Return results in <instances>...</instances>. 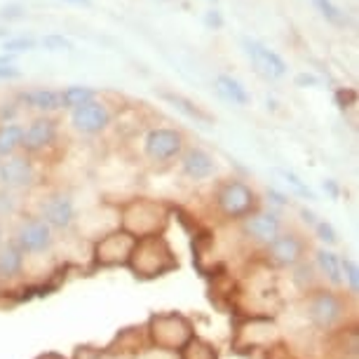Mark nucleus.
I'll use <instances>...</instances> for the list:
<instances>
[{
    "label": "nucleus",
    "mask_w": 359,
    "mask_h": 359,
    "mask_svg": "<svg viewBox=\"0 0 359 359\" xmlns=\"http://www.w3.org/2000/svg\"><path fill=\"white\" fill-rule=\"evenodd\" d=\"M24 266L26 254L17 247L15 240L0 247V280H15L24 273Z\"/></svg>",
    "instance_id": "obj_20"
},
{
    "label": "nucleus",
    "mask_w": 359,
    "mask_h": 359,
    "mask_svg": "<svg viewBox=\"0 0 359 359\" xmlns=\"http://www.w3.org/2000/svg\"><path fill=\"white\" fill-rule=\"evenodd\" d=\"M43 47H45V50H50V52H69V50H73V43L69 38L52 33V36L43 38Z\"/></svg>",
    "instance_id": "obj_32"
},
{
    "label": "nucleus",
    "mask_w": 359,
    "mask_h": 359,
    "mask_svg": "<svg viewBox=\"0 0 359 359\" xmlns=\"http://www.w3.org/2000/svg\"><path fill=\"white\" fill-rule=\"evenodd\" d=\"M296 87H315L320 85V78L313 76V73H301V76H296Z\"/></svg>",
    "instance_id": "obj_39"
},
{
    "label": "nucleus",
    "mask_w": 359,
    "mask_h": 359,
    "mask_svg": "<svg viewBox=\"0 0 359 359\" xmlns=\"http://www.w3.org/2000/svg\"><path fill=\"white\" fill-rule=\"evenodd\" d=\"M313 228H315V235L320 242H324V245H329V247L338 245V233L329 221H317Z\"/></svg>",
    "instance_id": "obj_31"
},
{
    "label": "nucleus",
    "mask_w": 359,
    "mask_h": 359,
    "mask_svg": "<svg viewBox=\"0 0 359 359\" xmlns=\"http://www.w3.org/2000/svg\"><path fill=\"white\" fill-rule=\"evenodd\" d=\"M277 174H280L282 179L287 181V186L294 188V193H296V195H301V198H306V200H315V193L310 191L308 184H303V181L298 179V176H296L294 172H287V169H277Z\"/></svg>",
    "instance_id": "obj_30"
},
{
    "label": "nucleus",
    "mask_w": 359,
    "mask_h": 359,
    "mask_svg": "<svg viewBox=\"0 0 359 359\" xmlns=\"http://www.w3.org/2000/svg\"><path fill=\"white\" fill-rule=\"evenodd\" d=\"M195 324L191 317H186L184 313H153L146 322V338L151 348L174 352L179 355L186 348V343L195 338Z\"/></svg>",
    "instance_id": "obj_3"
},
{
    "label": "nucleus",
    "mask_w": 359,
    "mask_h": 359,
    "mask_svg": "<svg viewBox=\"0 0 359 359\" xmlns=\"http://www.w3.org/2000/svg\"><path fill=\"white\" fill-rule=\"evenodd\" d=\"M357 101V92L355 90H338L336 92V104H338V108H350L352 104Z\"/></svg>",
    "instance_id": "obj_36"
},
{
    "label": "nucleus",
    "mask_w": 359,
    "mask_h": 359,
    "mask_svg": "<svg viewBox=\"0 0 359 359\" xmlns=\"http://www.w3.org/2000/svg\"><path fill=\"white\" fill-rule=\"evenodd\" d=\"M294 270V275H291V280H294L296 289L301 291V294H310V291L320 289V275H317V268L313 266V263L308 261H301L298 266L291 268Z\"/></svg>",
    "instance_id": "obj_23"
},
{
    "label": "nucleus",
    "mask_w": 359,
    "mask_h": 359,
    "mask_svg": "<svg viewBox=\"0 0 359 359\" xmlns=\"http://www.w3.org/2000/svg\"><path fill=\"white\" fill-rule=\"evenodd\" d=\"M17 247L24 254H45L54 247V230L43 219H24L15 233Z\"/></svg>",
    "instance_id": "obj_9"
},
{
    "label": "nucleus",
    "mask_w": 359,
    "mask_h": 359,
    "mask_svg": "<svg viewBox=\"0 0 359 359\" xmlns=\"http://www.w3.org/2000/svg\"><path fill=\"white\" fill-rule=\"evenodd\" d=\"M242 47H245L247 57L252 59L254 69L266 76L270 80H277V78H284L287 76V64L280 54H275L273 50H268L266 45H261L259 40H252V38H242Z\"/></svg>",
    "instance_id": "obj_12"
},
{
    "label": "nucleus",
    "mask_w": 359,
    "mask_h": 359,
    "mask_svg": "<svg viewBox=\"0 0 359 359\" xmlns=\"http://www.w3.org/2000/svg\"><path fill=\"white\" fill-rule=\"evenodd\" d=\"M310 245L306 242V237L296 230H282L270 245L263 247V256L266 263L273 268H294L301 261H306Z\"/></svg>",
    "instance_id": "obj_8"
},
{
    "label": "nucleus",
    "mask_w": 359,
    "mask_h": 359,
    "mask_svg": "<svg viewBox=\"0 0 359 359\" xmlns=\"http://www.w3.org/2000/svg\"><path fill=\"white\" fill-rule=\"evenodd\" d=\"M134 245H137V237L125 233L123 228L111 230V233H106L104 237H99V240L94 242V249H92L94 266L101 270L127 268V261H130Z\"/></svg>",
    "instance_id": "obj_7"
},
{
    "label": "nucleus",
    "mask_w": 359,
    "mask_h": 359,
    "mask_svg": "<svg viewBox=\"0 0 359 359\" xmlns=\"http://www.w3.org/2000/svg\"><path fill=\"white\" fill-rule=\"evenodd\" d=\"M324 191H327L331 198H338L341 195V191H338V186H336V181L334 179H327L324 181Z\"/></svg>",
    "instance_id": "obj_43"
},
{
    "label": "nucleus",
    "mask_w": 359,
    "mask_h": 359,
    "mask_svg": "<svg viewBox=\"0 0 359 359\" xmlns=\"http://www.w3.org/2000/svg\"><path fill=\"white\" fill-rule=\"evenodd\" d=\"M33 181H36V169L29 158H10L0 165V184L5 186V191H22L33 186Z\"/></svg>",
    "instance_id": "obj_16"
},
{
    "label": "nucleus",
    "mask_w": 359,
    "mask_h": 359,
    "mask_svg": "<svg viewBox=\"0 0 359 359\" xmlns=\"http://www.w3.org/2000/svg\"><path fill=\"white\" fill-rule=\"evenodd\" d=\"M127 268L137 280L148 282L179 270V259H176L174 247L169 245L165 235H153L137 240L130 261H127Z\"/></svg>",
    "instance_id": "obj_1"
},
{
    "label": "nucleus",
    "mask_w": 359,
    "mask_h": 359,
    "mask_svg": "<svg viewBox=\"0 0 359 359\" xmlns=\"http://www.w3.org/2000/svg\"><path fill=\"white\" fill-rule=\"evenodd\" d=\"M205 24L209 26V29H221L223 26V17H221V12H207V17H205Z\"/></svg>",
    "instance_id": "obj_42"
},
{
    "label": "nucleus",
    "mask_w": 359,
    "mask_h": 359,
    "mask_svg": "<svg viewBox=\"0 0 359 359\" xmlns=\"http://www.w3.org/2000/svg\"><path fill=\"white\" fill-rule=\"evenodd\" d=\"M36 359H69V357L59 355V352H45V355H38Z\"/></svg>",
    "instance_id": "obj_46"
},
{
    "label": "nucleus",
    "mask_w": 359,
    "mask_h": 359,
    "mask_svg": "<svg viewBox=\"0 0 359 359\" xmlns=\"http://www.w3.org/2000/svg\"><path fill=\"white\" fill-rule=\"evenodd\" d=\"M268 200L273 202V205H277V207H287L291 202L287 195H282L280 191H275V188H270V191H268Z\"/></svg>",
    "instance_id": "obj_41"
},
{
    "label": "nucleus",
    "mask_w": 359,
    "mask_h": 359,
    "mask_svg": "<svg viewBox=\"0 0 359 359\" xmlns=\"http://www.w3.org/2000/svg\"><path fill=\"white\" fill-rule=\"evenodd\" d=\"M54 139H57V123L52 118H38L33 120L29 130H24L22 148L26 153H38L52 146Z\"/></svg>",
    "instance_id": "obj_17"
},
{
    "label": "nucleus",
    "mask_w": 359,
    "mask_h": 359,
    "mask_svg": "<svg viewBox=\"0 0 359 359\" xmlns=\"http://www.w3.org/2000/svg\"><path fill=\"white\" fill-rule=\"evenodd\" d=\"M148 345L146 338V327H127L120 329L118 334L113 336V341L104 348V355L108 357H130V355H141Z\"/></svg>",
    "instance_id": "obj_14"
},
{
    "label": "nucleus",
    "mask_w": 359,
    "mask_h": 359,
    "mask_svg": "<svg viewBox=\"0 0 359 359\" xmlns=\"http://www.w3.org/2000/svg\"><path fill=\"white\" fill-rule=\"evenodd\" d=\"M266 352V359H296V355L291 352L289 348H284L282 341H277L275 345H270L268 350H263Z\"/></svg>",
    "instance_id": "obj_35"
},
{
    "label": "nucleus",
    "mask_w": 359,
    "mask_h": 359,
    "mask_svg": "<svg viewBox=\"0 0 359 359\" xmlns=\"http://www.w3.org/2000/svg\"><path fill=\"white\" fill-rule=\"evenodd\" d=\"M184 151V137L176 130H167V127H158L151 130L146 137V153L148 158L155 162L174 160L176 155Z\"/></svg>",
    "instance_id": "obj_13"
},
{
    "label": "nucleus",
    "mask_w": 359,
    "mask_h": 359,
    "mask_svg": "<svg viewBox=\"0 0 359 359\" xmlns=\"http://www.w3.org/2000/svg\"><path fill=\"white\" fill-rule=\"evenodd\" d=\"M22 101L26 106L36 108V111H45V113H52V111H57V108H62V97H59V92H54V90L26 92V94H22Z\"/></svg>",
    "instance_id": "obj_22"
},
{
    "label": "nucleus",
    "mask_w": 359,
    "mask_h": 359,
    "mask_svg": "<svg viewBox=\"0 0 359 359\" xmlns=\"http://www.w3.org/2000/svg\"><path fill=\"white\" fill-rule=\"evenodd\" d=\"M3 17H5V19L22 17V8H19V5H15V8H5V10H3Z\"/></svg>",
    "instance_id": "obj_44"
},
{
    "label": "nucleus",
    "mask_w": 359,
    "mask_h": 359,
    "mask_svg": "<svg viewBox=\"0 0 359 359\" xmlns=\"http://www.w3.org/2000/svg\"><path fill=\"white\" fill-rule=\"evenodd\" d=\"M341 275H343V287H348L350 296H357L359 294V268L355 259L341 256Z\"/></svg>",
    "instance_id": "obj_28"
},
{
    "label": "nucleus",
    "mask_w": 359,
    "mask_h": 359,
    "mask_svg": "<svg viewBox=\"0 0 359 359\" xmlns=\"http://www.w3.org/2000/svg\"><path fill=\"white\" fill-rule=\"evenodd\" d=\"M137 359H179V355L174 352H165V350H158V348H146L141 355H137Z\"/></svg>",
    "instance_id": "obj_37"
},
{
    "label": "nucleus",
    "mask_w": 359,
    "mask_h": 359,
    "mask_svg": "<svg viewBox=\"0 0 359 359\" xmlns=\"http://www.w3.org/2000/svg\"><path fill=\"white\" fill-rule=\"evenodd\" d=\"M73 125L83 134H99L111 125V113L101 101H87V104L73 108Z\"/></svg>",
    "instance_id": "obj_15"
},
{
    "label": "nucleus",
    "mask_w": 359,
    "mask_h": 359,
    "mask_svg": "<svg viewBox=\"0 0 359 359\" xmlns=\"http://www.w3.org/2000/svg\"><path fill=\"white\" fill-rule=\"evenodd\" d=\"M240 228H242V235H245L247 240H252V242H256V245L266 247L282 233L284 223H282V216L277 212H273V209H268V212H261V209H259V212H254L252 216L242 219Z\"/></svg>",
    "instance_id": "obj_10"
},
{
    "label": "nucleus",
    "mask_w": 359,
    "mask_h": 359,
    "mask_svg": "<svg viewBox=\"0 0 359 359\" xmlns=\"http://www.w3.org/2000/svg\"><path fill=\"white\" fill-rule=\"evenodd\" d=\"M59 97H62V108H78V106L87 104V101H94V90L73 85V87H66Z\"/></svg>",
    "instance_id": "obj_27"
},
{
    "label": "nucleus",
    "mask_w": 359,
    "mask_h": 359,
    "mask_svg": "<svg viewBox=\"0 0 359 359\" xmlns=\"http://www.w3.org/2000/svg\"><path fill=\"white\" fill-rule=\"evenodd\" d=\"M24 127L17 123H3L0 125V158H10L17 148H22Z\"/></svg>",
    "instance_id": "obj_24"
},
{
    "label": "nucleus",
    "mask_w": 359,
    "mask_h": 359,
    "mask_svg": "<svg viewBox=\"0 0 359 359\" xmlns=\"http://www.w3.org/2000/svg\"><path fill=\"white\" fill-rule=\"evenodd\" d=\"M106 355H104V348H87V345H85V348H78L76 350V355H73L71 359H104Z\"/></svg>",
    "instance_id": "obj_38"
},
{
    "label": "nucleus",
    "mask_w": 359,
    "mask_h": 359,
    "mask_svg": "<svg viewBox=\"0 0 359 359\" xmlns=\"http://www.w3.org/2000/svg\"><path fill=\"white\" fill-rule=\"evenodd\" d=\"M179 359H221V355L214 343L195 336L186 343V348L179 352Z\"/></svg>",
    "instance_id": "obj_25"
},
{
    "label": "nucleus",
    "mask_w": 359,
    "mask_h": 359,
    "mask_svg": "<svg viewBox=\"0 0 359 359\" xmlns=\"http://www.w3.org/2000/svg\"><path fill=\"white\" fill-rule=\"evenodd\" d=\"M5 36V31H0V38H3Z\"/></svg>",
    "instance_id": "obj_49"
},
{
    "label": "nucleus",
    "mask_w": 359,
    "mask_h": 359,
    "mask_svg": "<svg viewBox=\"0 0 359 359\" xmlns=\"http://www.w3.org/2000/svg\"><path fill=\"white\" fill-rule=\"evenodd\" d=\"M15 212H17L15 195L8 193V191H0V219H5V216H12Z\"/></svg>",
    "instance_id": "obj_34"
},
{
    "label": "nucleus",
    "mask_w": 359,
    "mask_h": 359,
    "mask_svg": "<svg viewBox=\"0 0 359 359\" xmlns=\"http://www.w3.org/2000/svg\"><path fill=\"white\" fill-rule=\"evenodd\" d=\"M36 47V40L31 38H12V40H5V50L8 54H19V52H29Z\"/></svg>",
    "instance_id": "obj_33"
},
{
    "label": "nucleus",
    "mask_w": 359,
    "mask_h": 359,
    "mask_svg": "<svg viewBox=\"0 0 359 359\" xmlns=\"http://www.w3.org/2000/svg\"><path fill=\"white\" fill-rule=\"evenodd\" d=\"M17 78H22V71L15 69V66L0 64V80H17Z\"/></svg>",
    "instance_id": "obj_40"
},
{
    "label": "nucleus",
    "mask_w": 359,
    "mask_h": 359,
    "mask_svg": "<svg viewBox=\"0 0 359 359\" xmlns=\"http://www.w3.org/2000/svg\"><path fill=\"white\" fill-rule=\"evenodd\" d=\"M38 219H43L52 230H71L78 221V212H76V205H73L71 195H66V193L50 195V198L43 202V207H40Z\"/></svg>",
    "instance_id": "obj_11"
},
{
    "label": "nucleus",
    "mask_w": 359,
    "mask_h": 359,
    "mask_svg": "<svg viewBox=\"0 0 359 359\" xmlns=\"http://www.w3.org/2000/svg\"><path fill=\"white\" fill-rule=\"evenodd\" d=\"M216 92L221 94L223 99L230 101L235 106H247L252 97H249L247 87L240 83V80L230 78V76H219L216 78Z\"/></svg>",
    "instance_id": "obj_21"
},
{
    "label": "nucleus",
    "mask_w": 359,
    "mask_h": 359,
    "mask_svg": "<svg viewBox=\"0 0 359 359\" xmlns=\"http://www.w3.org/2000/svg\"><path fill=\"white\" fill-rule=\"evenodd\" d=\"M181 165H184V174L193 181H205L216 172L214 158L207 151H202V148H191V151H186Z\"/></svg>",
    "instance_id": "obj_18"
},
{
    "label": "nucleus",
    "mask_w": 359,
    "mask_h": 359,
    "mask_svg": "<svg viewBox=\"0 0 359 359\" xmlns=\"http://www.w3.org/2000/svg\"><path fill=\"white\" fill-rule=\"evenodd\" d=\"M301 219H303V221H306V223H308V226H315V223H317V216H315L313 212H308V209H306V207H303V209H301Z\"/></svg>",
    "instance_id": "obj_45"
},
{
    "label": "nucleus",
    "mask_w": 359,
    "mask_h": 359,
    "mask_svg": "<svg viewBox=\"0 0 359 359\" xmlns=\"http://www.w3.org/2000/svg\"><path fill=\"white\" fill-rule=\"evenodd\" d=\"M306 315L317 331H336L348 317V298L336 289L320 287L306 294Z\"/></svg>",
    "instance_id": "obj_4"
},
{
    "label": "nucleus",
    "mask_w": 359,
    "mask_h": 359,
    "mask_svg": "<svg viewBox=\"0 0 359 359\" xmlns=\"http://www.w3.org/2000/svg\"><path fill=\"white\" fill-rule=\"evenodd\" d=\"M214 202L221 216L228 221H242V219H247V216H252L254 212H259V207H261V200L254 188L237 179L223 181V184L216 188Z\"/></svg>",
    "instance_id": "obj_5"
},
{
    "label": "nucleus",
    "mask_w": 359,
    "mask_h": 359,
    "mask_svg": "<svg viewBox=\"0 0 359 359\" xmlns=\"http://www.w3.org/2000/svg\"><path fill=\"white\" fill-rule=\"evenodd\" d=\"M5 245V228H3V221H0V247Z\"/></svg>",
    "instance_id": "obj_47"
},
{
    "label": "nucleus",
    "mask_w": 359,
    "mask_h": 359,
    "mask_svg": "<svg viewBox=\"0 0 359 359\" xmlns=\"http://www.w3.org/2000/svg\"><path fill=\"white\" fill-rule=\"evenodd\" d=\"M160 97L165 99V101H169V104H172V106L176 108V111H181L184 115H188V118L198 120V123H205V125L212 123V118H209V115H207L205 111H200V108L195 106L191 99L181 97V94H172V92H162Z\"/></svg>",
    "instance_id": "obj_26"
},
{
    "label": "nucleus",
    "mask_w": 359,
    "mask_h": 359,
    "mask_svg": "<svg viewBox=\"0 0 359 359\" xmlns=\"http://www.w3.org/2000/svg\"><path fill=\"white\" fill-rule=\"evenodd\" d=\"M69 3H76V5H90V0H69Z\"/></svg>",
    "instance_id": "obj_48"
},
{
    "label": "nucleus",
    "mask_w": 359,
    "mask_h": 359,
    "mask_svg": "<svg viewBox=\"0 0 359 359\" xmlns=\"http://www.w3.org/2000/svg\"><path fill=\"white\" fill-rule=\"evenodd\" d=\"M315 8L322 12V17L327 19V22H331V24H336V26H345L348 24V17L343 15L341 10L336 8L331 0H315Z\"/></svg>",
    "instance_id": "obj_29"
},
{
    "label": "nucleus",
    "mask_w": 359,
    "mask_h": 359,
    "mask_svg": "<svg viewBox=\"0 0 359 359\" xmlns=\"http://www.w3.org/2000/svg\"><path fill=\"white\" fill-rule=\"evenodd\" d=\"M280 341V327L270 315H247L245 320L235 324L233 348L237 352L268 350L270 345Z\"/></svg>",
    "instance_id": "obj_6"
},
{
    "label": "nucleus",
    "mask_w": 359,
    "mask_h": 359,
    "mask_svg": "<svg viewBox=\"0 0 359 359\" xmlns=\"http://www.w3.org/2000/svg\"><path fill=\"white\" fill-rule=\"evenodd\" d=\"M315 268L320 273L322 280H327L334 289L343 287V275H341V256L331 249L322 247L315 252Z\"/></svg>",
    "instance_id": "obj_19"
},
{
    "label": "nucleus",
    "mask_w": 359,
    "mask_h": 359,
    "mask_svg": "<svg viewBox=\"0 0 359 359\" xmlns=\"http://www.w3.org/2000/svg\"><path fill=\"white\" fill-rule=\"evenodd\" d=\"M172 216H174V207L165 205V202L137 198L120 207L118 228H123L125 233H130L137 240L153 235H165Z\"/></svg>",
    "instance_id": "obj_2"
}]
</instances>
